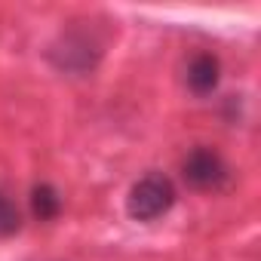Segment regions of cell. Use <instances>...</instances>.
Here are the masks:
<instances>
[{"label":"cell","instance_id":"4","mask_svg":"<svg viewBox=\"0 0 261 261\" xmlns=\"http://www.w3.org/2000/svg\"><path fill=\"white\" fill-rule=\"evenodd\" d=\"M185 83L194 95H212L221 83V62L212 53H197L191 56L185 68Z\"/></svg>","mask_w":261,"mask_h":261},{"label":"cell","instance_id":"6","mask_svg":"<svg viewBox=\"0 0 261 261\" xmlns=\"http://www.w3.org/2000/svg\"><path fill=\"white\" fill-rule=\"evenodd\" d=\"M19 227H22V215H19L16 203L7 194H0V240L19 233Z\"/></svg>","mask_w":261,"mask_h":261},{"label":"cell","instance_id":"2","mask_svg":"<svg viewBox=\"0 0 261 261\" xmlns=\"http://www.w3.org/2000/svg\"><path fill=\"white\" fill-rule=\"evenodd\" d=\"M181 178L194 191H221L230 181V166L215 148L200 145L181 160Z\"/></svg>","mask_w":261,"mask_h":261},{"label":"cell","instance_id":"3","mask_svg":"<svg viewBox=\"0 0 261 261\" xmlns=\"http://www.w3.org/2000/svg\"><path fill=\"white\" fill-rule=\"evenodd\" d=\"M101 56V46L86 34V31H71V34H62V40L53 46V62L62 68V71H74V74H86L95 68Z\"/></svg>","mask_w":261,"mask_h":261},{"label":"cell","instance_id":"5","mask_svg":"<svg viewBox=\"0 0 261 261\" xmlns=\"http://www.w3.org/2000/svg\"><path fill=\"white\" fill-rule=\"evenodd\" d=\"M31 212H34L40 221L59 218V212H62V194H59L53 185H37V188L31 191Z\"/></svg>","mask_w":261,"mask_h":261},{"label":"cell","instance_id":"1","mask_svg":"<svg viewBox=\"0 0 261 261\" xmlns=\"http://www.w3.org/2000/svg\"><path fill=\"white\" fill-rule=\"evenodd\" d=\"M172 206H175V185L160 172H148L145 178H139L126 197V212L133 221H157Z\"/></svg>","mask_w":261,"mask_h":261}]
</instances>
